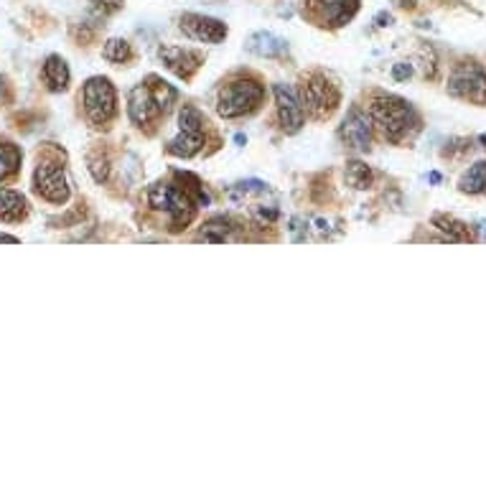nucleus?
<instances>
[{
    "label": "nucleus",
    "mask_w": 486,
    "mask_h": 486,
    "mask_svg": "<svg viewBox=\"0 0 486 486\" xmlns=\"http://www.w3.org/2000/svg\"><path fill=\"white\" fill-rule=\"evenodd\" d=\"M179 92L174 90L161 77L150 74L143 82H138L127 94V117L141 130H153L166 117V112L176 105Z\"/></svg>",
    "instance_id": "obj_1"
},
{
    "label": "nucleus",
    "mask_w": 486,
    "mask_h": 486,
    "mask_svg": "<svg viewBox=\"0 0 486 486\" xmlns=\"http://www.w3.org/2000/svg\"><path fill=\"white\" fill-rule=\"evenodd\" d=\"M369 117H372L375 127L382 130L385 141L395 145L413 141L415 133L423 126L420 115L415 112L413 102H408V100H402L397 94H385V92H379L377 97L372 100Z\"/></svg>",
    "instance_id": "obj_2"
},
{
    "label": "nucleus",
    "mask_w": 486,
    "mask_h": 486,
    "mask_svg": "<svg viewBox=\"0 0 486 486\" xmlns=\"http://www.w3.org/2000/svg\"><path fill=\"white\" fill-rule=\"evenodd\" d=\"M265 102V87L253 74H232L216 92V112L224 120L250 117Z\"/></svg>",
    "instance_id": "obj_3"
},
{
    "label": "nucleus",
    "mask_w": 486,
    "mask_h": 486,
    "mask_svg": "<svg viewBox=\"0 0 486 486\" xmlns=\"http://www.w3.org/2000/svg\"><path fill=\"white\" fill-rule=\"evenodd\" d=\"M148 204L156 212H163V215L171 219V230L174 232L186 230L194 222L198 207L194 197L181 183H174V181H158V183H153L150 191H148Z\"/></svg>",
    "instance_id": "obj_4"
},
{
    "label": "nucleus",
    "mask_w": 486,
    "mask_h": 486,
    "mask_svg": "<svg viewBox=\"0 0 486 486\" xmlns=\"http://www.w3.org/2000/svg\"><path fill=\"white\" fill-rule=\"evenodd\" d=\"M301 105L313 120H328L342 105V92L324 72H311L301 82Z\"/></svg>",
    "instance_id": "obj_5"
},
{
    "label": "nucleus",
    "mask_w": 486,
    "mask_h": 486,
    "mask_svg": "<svg viewBox=\"0 0 486 486\" xmlns=\"http://www.w3.org/2000/svg\"><path fill=\"white\" fill-rule=\"evenodd\" d=\"M207 115L194 105H183L179 112V135L166 145V153L176 158H194L207 145Z\"/></svg>",
    "instance_id": "obj_6"
},
{
    "label": "nucleus",
    "mask_w": 486,
    "mask_h": 486,
    "mask_svg": "<svg viewBox=\"0 0 486 486\" xmlns=\"http://www.w3.org/2000/svg\"><path fill=\"white\" fill-rule=\"evenodd\" d=\"M82 105L92 127L105 130L117 117V92L108 77H90L82 87Z\"/></svg>",
    "instance_id": "obj_7"
},
{
    "label": "nucleus",
    "mask_w": 486,
    "mask_h": 486,
    "mask_svg": "<svg viewBox=\"0 0 486 486\" xmlns=\"http://www.w3.org/2000/svg\"><path fill=\"white\" fill-rule=\"evenodd\" d=\"M449 94L471 105H486V69L479 61H461L449 77Z\"/></svg>",
    "instance_id": "obj_8"
},
{
    "label": "nucleus",
    "mask_w": 486,
    "mask_h": 486,
    "mask_svg": "<svg viewBox=\"0 0 486 486\" xmlns=\"http://www.w3.org/2000/svg\"><path fill=\"white\" fill-rule=\"evenodd\" d=\"M34 189L41 198L52 201V204H67L69 201V179H67V171L64 166L56 161L38 163L36 171H34Z\"/></svg>",
    "instance_id": "obj_9"
},
{
    "label": "nucleus",
    "mask_w": 486,
    "mask_h": 486,
    "mask_svg": "<svg viewBox=\"0 0 486 486\" xmlns=\"http://www.w3.org/2000/svg\"><path fill=\"white\" fill-rule=\"evenodd\" d=\"M308 19L324 28H339L357 16L360 0H306Z\"/></svg>",
    "instance_id": "obj_10"
},
{
    "label": "nucleus",
    "mask_w": 486,
    "mask_h": 486,
    "mask_svg": "<svg viewBox=\"0 0 486 486\" xmlns=\"http://www.w3.org/2000/svg\"><path fill=\"white\" fill-rule=\"evenodd\" d=\"M339 138L349 150L357 153H367L372 148V138H375V123L372 117L361 108H354L346 112L342 127H339Z\"/></svg>",
    "instance_id": "obj_11"
},
{
    "label": "nucleus",
    "mask_w": 486,
    "mask_h": 486,
    "mask_svg": "<svg viewBox=\"0 0 486 486\" xmlns=\"http://www.w3.org/2000/svg\"><path fill=\"white\" fill-rule=\"evenodd\" d=\"M275 109H278V123L286 135H296L306 126V109L301 105V97L290 90L288 85H275Z\"/></svg>",
    "instance_id": "obj_12"
},
{
    "label": "nucleus",
    "mask_w": 486,
    "mask_h": 486,
    "mask_svg": "<svg viewBox=\"0 0 486 486\" xmlns=\"http://www.w3.org/2000/svg\"><path fill=\"white\" fill-rule=\"evenodd\" d=\"M179 28L183 31V36L198 44H222L230 34L227 23L212 16H201V13H183L179 19Z\"/></svg>",
    "instance_id": "obj_13"
},
{
    "label": "nucleus",
    "mask_w": 486,
    "mask_h": 486,
    "mask_svg": "<svg viewBox=\"0 0 486 486\" xmlns=\"http://www.w3.org/2000/svg\"><path fill=\"white\" fill-rule=\"evenodd\" d=\"M158 56H161L163 64L183 82H191L194 74L204 64V54H198L194 49H183V46H161Z\"/></svg>",
    "instance_id": "obj_14"
},
{
    "label": "nucleus",
    "mask_w": 486,
    "mask_h": 486,
    "mask_svg": "<svg viewBox=\"0 0 486 486\" xmlns=\"http://www.w3.org/2000/svg\"><path fill=\"white\" fill-rule=\"evenodd\" d=\"M247 52L260 59H280L288 52V44L283 38H278L271 31H257L247 38Z\"/></svg>",
    "instance_id": "obj_15"
},
{
    "label": "nucleus",
    "mask_w": 486,
    "mask_h": 486,
    "mask_svg": "<svg viewBox=\"0 0 486 486\" xmlns=\"http://www.w3.org/2000/svg\"><path fill=\"white\" fill-rule=\"evenodd\" d=\"M431 224L443 234L446 242H471L474 239V230L468 227L466 222L456 219L450 215H433Z\"/></svg>",
    "instance_id": "obj_16"
},
{
    "label": "nucleus",
    "mask_w": 486,
    "mask_h": 486,
    "mask_svg": "<svg viewBox=\"0 0 486 486\" xmlns=\"http://www.w3.org/2000/svg\"><path fill=\"white\" fill-rule=\"evenodd\" d=\"M44 79H46V85H49L52 92H64L69 87V82H72L69 64L59 54L46 56V61H44Z\"/></svg>",
    "instance_id": "obj_17"
},
{
    "label": "nucleus",
    "mask_w": 486,
    "mask_h": 486,
    "mask_svg": "<svg viewBox=\"0 0 486 486\" xmlns=\"http://www.w3.org/2000/svg\"><path fill=\"white\" fill-rule=\"evenodd\" d=\"M234 230H237V227H232V222H230L227 216H215V219H209V222L201 224L197 239L198 242H215V245H222V242L234 239Z\"/></svg>",
    "instance_id": "obj_18"
},
{
    "label": "nucleus",
    "mask_w": 486,
    "mask_h": 486,
    "mask_svg": "<svg viewBox=\"0 0 486 486\" xmlns=\"http://www.w3.org/2000/svg\"><path fill=\"white\" fill-rule=\"evenodd\" d=\"M28 212V201L13 189H0V219L3 222H20Z\"/></svg>",
    "instance_id": "obj_19"
},
{
    "label": "nucleus",
    "mask_w": 486,
    "mask_h": 486,
    "mask_svg": "<svg viewBox=\"0 0 486 486\" xmlns=\"http://www.w3.org/2000/svg\"><path fill=\"white\" fill-rule=\"evenodd\" d=\"M458 191L468 197H486V161H476L464 171L458 181Z\"/></svg>",
    "instance_id": "obj_20"
},
{
    "label": "nucleus",
    "mask_w": 486,
    "mask_h": 486,
    "mask_svg": "<svg viewBox=\"0 0 486 486\" xmlns=\"http://www.w3.org/2000/svg\"><path fill=\"white\" fill-rule=\"evenodd\" d=\"M344 179H346V186H352L354 191H367V189H372L375 174L364 161H346Z\"/></svg>",
    "instance_id": "obj_21"
},
{
    "label": "nucleus",
    "mask_w": 486,
    "mask_h": 486,
    "mask_svg": "<svg viewBox=\"0 0 486 486\" xmlns=\"http://www.w3.org/2000/svg\"><path fill=\"white\" fill-rule=\"evenodd\" d=\"M102 59L115 64V67H126L135 59V52H133L130 41H126V38H108L105 46H102Z\"/></svg>",
    "instance_id": "obj_22"
},
{
    "label": "nucleus",
    "mask_w": 486,
    "mask_h": 486,
    "mask_svg": "<svg viewBox=\"0 0 486 486\" xmlns=\"http://www.w3.org/2000/svg\"><path fill=\"white\" fill-rule=\"evenodd\" d=\"M20 166V150L13 143H0V181L11 179Z\"/></svg>",
    "instance_id": "obj_23"
},
{
    "label": "nucleus",
    "mask_w": 486,
    "mask_h": 486,
    "mask_svg": "<svg viewBox=\"0 0 486 486\" xmlns=\"http://www.w3.org/2000/svg\"><path fill=\"white\" fill-rule=\"evenodd\" d=\"M123 5H126V0H90L92 13H94L97 19H109V16H115L117 11H123Z\"/></svg>",
    "instance_id": "obj_24"
},
{
    "label": "nucleus",
    "mask_w": 486,
    "mask_h": 486,
    "mask_svg": "<svg viewBox=\"0 0 486 486\" xmlns=\"http://www.w3.org/2000/svg\"><path fill=\"white\" fill-rule=\"evenodd\" d=\"M90 171L97 183H105L109 179V158L100 156V158H90Z\"/></svg>",
    "instance_id": "obj_25"
},
{
    "label": "nucleus",
    "mask_w": 486,
    "mask_h": 486,
    "mask_svg": "<svg viewBox=\"0 0 486 486\" xmlns=\"http://www.w3.org/2000/svg\"><path fill=\"white\" fill-rule=\"evenodd\" d=\"M413 77V64H408V61H400L393 67V79L395 82H405V79H410Z\"/></svg>",
    "instance_id": "obj_26"
},
{
    "label": "nucleus",
    "mask_w": 486,
    "mask_h": 486,
    "mask_svg": "<svg viewBox=\"0 0 486 486\" xmlns=\"http://www.w3.org/2000/svg\"><path fill=\"white\" fill-rule=\"evenodd\" d=\"M474 230V239L476 242H486V219H482V222H476V227H471Z\"/></svg>",
    "instance_id": "obj_27"
},
{
    "label": "nucleus",
    "mask_w": 486,
    "mask_h": 486,
    "mask_svg": "<svg viewBox=\"0 0 486 486\" xmlns=\"http://www.w3.org/2000/svg\"><path fill=\"white\" fill-rule=\"evenodd\" d=\"M375 20H377L379 28H385V26H393V16H390V13H379Z\"/></svg>",
    "instance_id": "obj_28"
},
{
    "label": "nucleus",
    "mask_w": 486,
    "mask_h": 486,
    "mask_svg": "<svg viewBox=\"0 0 486 486\" xmlns=\"http://www.w3.org/2000/svg\"><path fill=\"white\" fill-rule=\"evenodd\" d=\"M0 242H11V245H16V242H19V237H13V234H0Z\"/></svg>",
    "instance_id": "obj_29"
},
{
    "label": "nucleus",
    "mask_w": 486,
    "mask_h": 486,
    "mask_svg": "<svg viewBox=\"0 0 486 486\" xmlns=\"http://www.w3.org/2000/svg\"><path fill=\"white\" fill-rule=\"evenodd\" d=\"M0 97H3V79H0Z\"/></svg>",
    "instance_id": "obj_30"
}]
</instances>
